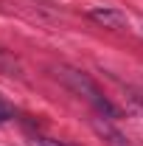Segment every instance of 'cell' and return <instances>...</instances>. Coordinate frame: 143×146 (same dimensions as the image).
<instances>
[{"label": "cell", "mask_w": 143, "mask_h": 146, "mask_svg": "<svg viewBox=\"0 0 143 146\" xmlns=\"http://www.w3.org/2000/svg\"><path fill=\"white\" fill-rule=\"evenodd\" d=\"M56 79H62V84H65V87H70L79 98H84L87 104H93L95 112H101V115H107V118H121V110H118L107 96L101 93V87H98V84H95L84 70L59 68V70H56Z\"/></svg>", "instance_id": "1"}, {"label": "cell", "mask_w": 143, "mask_h": 146, "mask_svg": "<svg viewBox=\"0 0 143 146\" xmlns=\"http://www.w3.org/2000/svg\"><path fill=\"white\" fill-rule=\"evenodd\" d=\"M93 129L101 135V141L107 146H135L124 132H118V129L112 127V124H107V121H93Z\"/></svg>", "instance_id": "2"}, {"label": "cell", "mask_w": 143, "mask_h": 146, "mask_svg": "<svg viewBox=\"0 0 143 146\" xmlns=\"http://www.w3.org/2000/svg\"><path fill=\"white\" fill-rule=\"evenodd\" d=\"M90 17L98 20V23H104L107 28H126V14L124 11H118V9H93L90 11Z\"/></svg>", "instance_id": "3"}, {"label": "cell", "mask_w": 143, "mask_h": 146, "mask_svg": "<svg viewBox=\"0 0 143 146\" xmlns=\"http://www.w3.org/2000/svg\"><path fill=\"white\" fill-rule=\"evenodd\" d=\"M28 146H79V143H70V141H59V138H48V135H34Z\"/></svg>", "instance_id": "4"}, {"label": "cell", "mask_w": 143, "mask_h": 146, "mask_svg": "<svg viewBox=\"0 0 143 146\" xmlns=\"http://www.w3.org/2000/svg\"><path fill=\"white\" fill-rule=\"evenodd\" d=\"M0 73L17 76V59H14L11 54H6V51H0Z\"/></svg>", "instance_id": "5"}, {"label": "cell", "mask_w": 143, "mask_h": 146, "mask_svg": "<svg viewBox=\"0 0 143 146\" xmlns=\"http://www.w3.org/2000/svg\"><path fill=\"white\" fill-rule=\"evenodd\" d=\"M11 115H14V112H11V107H9V104H6V101L0 98V124H6V121H9Z\"/></svg>", "instance_id": "6"}]
</instances>
